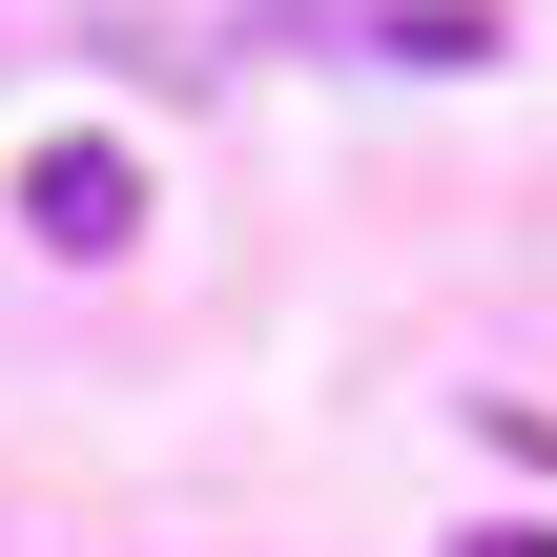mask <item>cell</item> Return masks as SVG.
Segmentation results:
<instances>
[{
    "label": "cell",
    "instance_id": "cell-1",
    "mask_svg": "<svg viewBox=\"0 0 557 557\" xmlns=\"http://www.w3.org/2000/svg\"><path fill=\"white\" fill-rule=\"evenodd\" d=\"M21 227H41L62 269H103V248L145 227V165H124V145H41V165H21Z\"/></svg>",
    "mask_w": 557,
    "mask_h": 557
},
{
    "label": "cell",
    "instance_id": "cell-2",
    "mask_svg": "<svg viewBox=\"0 0 557 557\" xmlns=\"http://www.w3.org/2000/svg\"><path fill=\"white\" fill-rule=\"evenodd\" d=\"M475 557H557V537H537V517H517V537H475Z\"/></svg>",
    "mask_w": 557,
    "mask_h": 557
}]
</instances>
